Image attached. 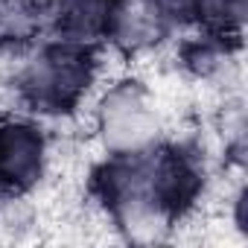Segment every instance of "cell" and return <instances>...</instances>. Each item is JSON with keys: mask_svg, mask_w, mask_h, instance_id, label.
<instances>
[{"mask_svg": "<svg viewBox=\"0 0 248 248\" xmlns=\"http://www.w3.org/2000/svg\"><path fill=\"white\" fill-rule=\"evenodd\" d=\"M99 44L67 38L38 41L15 73V93L21 111L32 117H70L76 114L99 76Z\"/></svg>", "mask_w": 248, "mask_h": 248, "instance_id": "1", "label": "cell"}, {"mask_svg": "<svg viewBox=\"0 0 248 248\" xmlns=\"http://www.w3.org/2000/svg\"><path fill=\"white\" fill-rule=\"evenodd\" d=\"M50 138L27 111H0V199H24L47 178Z\"/></svg>", "mask_w": 248, "mask_h": 248, "instance_id": "2", "label": "cell"}, {"mask_svg": "<svg viewBox=\"0 0 248 248\" xmlns=\"http://www.w3.org/2000/svg\"><path fill=\"white\" fill-rule=\"evenodd\" d=\"M99 138L108 155L138 152L158 140V111L138 82L114 85L96 111Z\"/></svg>", "mask_w": 248, "mask_h": 248, "instance_id": "3", "label": "cell"}, {"mask_svg": "<svg viewBox=\"0 0 248 248\" xmlns=\"http://www.w3.org/2000/svg\"><path fill=\"white\" fill-rule=\"evenodd\" d=\"M132 15V0H47V30L53 38L105 44L120 38Z\"/></svg>", "mask_w": 248, "mask_h": 248, "instance_id": "4", "label": "cell"}, {"mask_svg": "<svg viewBox=\"0 0 248 248\" xmlns=\"http://www.w3.org/2000/svg\"><path fill=\"white\" fill-rule=\"evenodd\" d=\"M47 30V0H0V53H30Z\"/></svg>", "mask_w": 248, "mask_h": 248, "instance_id": "5", "label": "cell"}, {"mask_svg": "<svg viewBox=\"0 0 248 248\" xmlns=\"http://www.w3.org/2000/svg\"><path fill=\"white\" fill-rule=\"evenodd\" d=\"M138 15L146 24L161 30H184L196 27L199 18V0H138Z\"/></svg>", "mask_w": 248, "mask_h": 248, "instance_id": "6", "label": "cell"}]
</instances>
